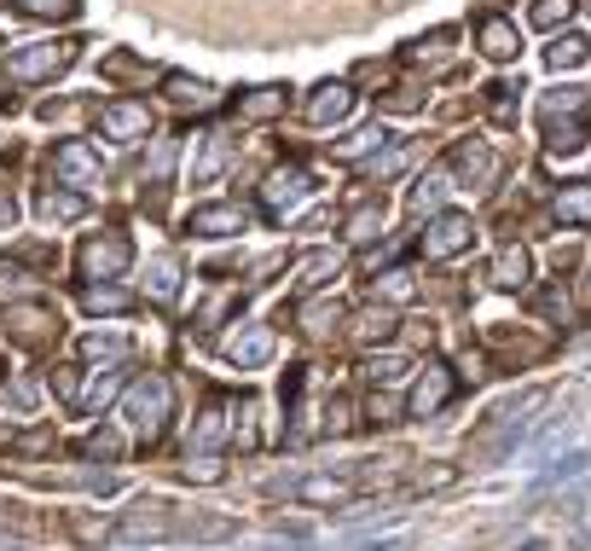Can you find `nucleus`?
I'll use <instances>...</instances> for the list:
<instances>
[{"label": "nucleus", "instance_id": "f257e3e1", "mask_svg": "<svg viewBox=\"0 0 591 551\" xmlns=\"http://www.w3.org/2000/svg\"><path fill=\"white\" fill-rule=\"evenodd\" d=\"M552 401V390H522L516 401H504V406H493V413L481 418V430L470 436V459L476 464H493V459H504L516 447V436H522V424L539 413V406Z\"/></svg>", "mask_w": 591, "mask_h": 551}, {"label": "nucleus", "instance_id": "f03ea898", "mask_svg": "<svg viewBox=\"0 0 591 551\" xmlns=\"http://www.w3.org/2000/svg\"><path fill=\"white\" fill-rule=\"evenodd\" d=\"M169 413H174V390H169V378L162 372H146L128 390V418H134V430L146 436V441H157L162 436V424H169Z\"/></svg>", "mask_w": 591, "mask_h": 551}, {"label": "nucleus", "instance_id": "7ed1b4c3", "mask_svg": "<svg viewBox=\"0 0 591 551\" xmlns=\"http://www.w3.org/2000/svg\"><path fill=\"white\" fill-rule=\"evenodd\" d=\"M458 390V372L453 366H441V360H423L418 366V383H412V395H406V413L412 418H435L446 401H453Z\"/></svg>", "mask_w": 591, "mask_h": 551}, {"label": "nucleus", "instance_id": "20e7f679", "mask_svg": "<svg viewBox=\"0 0 591 551\" xmlns=\"http://www.w3.org/2000/svg\"><path fill=\"white\" fill-rule=\"evenodd\" d=\"M418 244H423V256H430V261H453V256H464L476 244V227H470V215L446 210V215H435L430 227L418 233Z\"/></svg>", "mask_w": 591, "mask_h": 551}, {"label": "nucleus", "instance_id": "39448f33", "mask_svg": "<svg viewBox=\"0 0 591 551\" xmlns=\"http://www.w3.org/2000/svg\"><path fill=\"white\" fill-rule=\"evenodd\" d=\"M58 331H65V319H58L47 302H24V308H7V337L24 342V349H47V342H58Z\"/></svg>", "mask_w": 591, "mask_h": 551}, {"label": "nucleus", "instance_id": "423d86ee", "mask_svg": "<svg viewBox=\"0 0 591 551\" xmlns=\"http://www.w3.org/2000/svg\"><path fill=\"white\" fill-rule=\"evenodd\" d=\"M76 58V47L70 41H35V47H18L12 58H7V70L18 76V81H47V76H58Z\"/></svg>", "mask_w": 591, "mask_h": 551}, {"label": "nucleus", "instance_id": "0eeeda50", "mask_svg": "<svg viewBox=\"0 0 591 551\" xmlns=\"http://www.w3.org/2000/svg\"><path fill=\"white\" fill-rule=\"evenodd\" d=\"M308 198H314V180H308V169H296V162L273 169L268 187H261V203H268V215H291V210H302Z\"/></svg>", "mask_w": 591, "mask_h": 551}, {"label": "nucleus", "instance_id": "6e6552de", "mask_svg": "<svg viewBox=\"0 0 591 551\" xmlns=\"http://www.w3.org/2000/svg\"><path fill=\"white\" fill-rule=\"evenodd\" d=\"M128 261H134V244L122 233H99V238L81 244V273H88V279H116Z\"/></svg>", "mask_w": 591, "mask_h": 551}, {"label": "nucleus", "instance_id": "1a4fd4ad", "mask_svg": "<svg viewBox=\"0 0 591 551\" xmlns=\"http://www.w3.org/2000/svg\"><path fill=\"white\" fill-rule=\"evenodd\" d=\"M481 342H487L499 360H516V366H534V360L552 355V342H545V337H527L522 325H487Z\"/></svg>", "mask_w": 591, "mask_h": 551}, {"label": "nucleus", "instance_id": "9d476101", "mask_svg": "<svg viewBox=\"0 0 591 551\" xmlns=\"http://www.w3.org/2000/svg\"><path fill=\"white\" fill-rule=\"evenodd\" d=\"M99 128H105V139H122V146H134V139L151 134V111L134 105V99H116V105L99 111Z\"/></svg>", "mask_w": 591, "mask_h": 551}, {"label": "nucleus", "instance_id": "9b49d317", "mask_svg": "<svg viewBox=\"0 0 591 551\" xmlns=\"http://www.w3.org/2000/svg\"><path fill=\"white\" fill-rule=\"evenodd\" d=\"M243 227H250V215H243L238 203H203V210L186 215V233L192 238H232Z\"/></svg>", "mask_w": 591, "mask_h": 551}, {"label": "nucleus", "instance_id": "f8f14e48", "mask_svg": "<svg viewBox=\"0 0 591 551\" xmlns=\"http://www.w3.org/2000/svg\"><path fill=\"white\" fill-rule=\"evenodd\" d=\"M116 535L122 540H169L174 535V511H169V505H157V499H146V505H134V511L122 517Z\"/></svg>", "mask_w": 591, "mask_h": 551}, {"label": "nucleus", "instance_id": "ddd939ff", "mask_svg": "<svg viewBox=\"0 0 591 551\" xmlns=\"http://www.w3.org/2000/svg\"><path fill=\"white\" fill-rule=\"evenodd\" d=\"M476 41H481V53L493 58V65H504V58H516L522 53V35L511 18H499V12H487L481 24H476Z\"/></svg>", "mask_w": 591, "mask_h": 551}, {"label": "nucleus", "instance_id": "4468645a", "mask_svg": "<svg viewBox=\"0 0 591 551\" xmlns=\"http://www.w3.org/2000/svg\"><path fill=\"white\" fill-rule=\"evenodd\" d=\"M53 175H65L70 187H93V180H99V157L81 146V139H65V146H53Z\"/></svg>", "mask_w": 591, "mask_h": 551}, {"label": "nucleus", "instance_id": "2eb2a0df", "mask_svg": "<svg viewBox=\"0 0 591 551\" xmlns=\"http://www.w3.org/2000/svg\"><path fill=\"white\" fill-rule=\"evenodd\" d=\"M527 273H534L527 250H522V244H504V250L493 256V268H487V284H493V291H522Z\"/></svg>", "mask_w": 591, "mask_h": 551}, {"label": "nucleus", "instance_id": "dca6fc26", "mask_svg": "<svg viewBox=\"0 0 591 551\" xmlns=\"http://www.w3.org/2000/svg\"><path fill=\"white\" fill-rule=\"evenodd\" d=\"M354 111V93L342 88V81H325V88H314V99H308V122L314 128H331V122H342Z\"/></svg>", "mask_w": 591, "mask_h": 551}, {"label": "nucleus", "instance_id": "f3484780", "mask_svg": "<svg viewBox=\"0 0 591 551\" xmlns=\"http://www.w3.org/2000/svg\"><path fill=\"white\" fill-rule=\"evenodd\" d=\"M354 494H360L354 476H308V482H296L302 505H349Z\"/></svg>", "mask_w": 591, "mask_h": 551}, {"label": "nucleus", "instance_id": "a211bd4d", "mask_svg": "<svg viewBox=\"0 0 591 551\" xmlns=\"http://www.w3.org/2000/svg\"><path fill=\"white\" fill-rule=\"evenodd\" d=\"M552 215L562 221V227H591V180H568V187H557Z\"/></svg>", "mask_w": 591, "mask_h": 551}, {"label": "nucleus", "instance_id": "6ab92c4d", "mask_svg": "<svg viewBox=\"0 0 591 551\" xmlns=\"http://www.w3.org/2000/svg\"><path fill=\"white\" fill-rule=\"evenodd\" d=\"M268 355H273V325H243V331H232V342H227L232 366H261Z\"/></svg>", "mask_w": 591, "mask_h": 551}, {"label": "nucleus", "instance_id": "aec40b11", "mask_svg": "<svg viewBox=\"0 0 591 551\" xmlns=\"http://www.w3.org/2000/svg\"><path fill=\"white\" fill-rule=\"evenodd\" d=\"M453 169H458L464 180H470V187H493V180H499V157L487 151L481 139H470V146H458V151H453Z\"/></svg>", "mask_w": 591, "mask_h": 551}, {"label": "nucleus", "instance_id": "412c9836", "mask_svg": "<svg viewBox=\"0 0 591 551\" xmlns=\"http://www.w3.org/2000/svg\"><path fill=\"white\" fill-rule=\"evenodd\" d=\"M395 308H360L354 319H349V337L354 342H365V349H377V342H395Z\"/></svg>", "mask_w": 591, "mask_h": 551}, {"label": "nucleus", "instance_id": "4be33fe9", "mask_svg": "<svg viewBox=\"0 0 591 551\" xmlns=\"http://www.w3.org/2000/svg\"><path fill=\"white\" fill-rule=\"evenodd\" d=\"M337 268H342L337 250H308L296 261V291H325V284L337 279Z\"/></svg>", "mask_w": 591, "mask_h": 551}, {"label": "nucleus", "instance_id": "5701e85b", "mask_svg": "<svg viewBox=\"0 0 591 551\" xmlns=\"http://www.w3.org/2000/svg\"><path fill=\"white\" fill-rule=\"evenodd\" d=\"M238 528L232 517H197V511H174V540H232Z\"/></svg>", "mask_w": 591, "mask_h": 551}, {"label": "nucleus", "instance_id": "b1692460", "mask_svg": "<svg viewBox=\"0 0 591 551\" xmlns=\"http://www.w3.org/2000/svg\"><path fill=\"white\" fill-rule=\"evenodd\" d=\"M162 88H169V105H180V111H209L215 105V88L197 81V76H169Z\"/></svg>", "mask_w": 591, "mask_h": 551}, {"label": "nucleus", "instance_id": "393cba45", "mask_svg": "<svg viewBox=\"0 0 591 551\" xmlns=\"http://www.w3.org/2000/svg\"><path fill=\"white\" fill-rule=\"evenodd\" d=\"M383 146H389V128H383V122H365L360 134H349L337 146V162H360V157H377Z\"/></svg>", "mask_w": 591, "mask_h": 551}, {"label": "nucleus", "instance_id": "a878e982", "mask_svg": "<svg viewBox=\"0 0 591 551\" xmlns=\"http://www.w3.org/2000/svg\"><path fill=\"white\" fill-rule=\"evenodd\" d=\"M227 162H232V139H227V134H203V157H197L192 180H197V187H209V180L227 169Z\"/></svg>", "mask_w": 591, "mask_h": 551}, {"label": "nucleus", "instance_id": "bb28decb", "mask_svg": "<svg viewBox=\"0 0 591 551\" xmlns=\"http://www.w3.org/2000/svg\"><path fill=\"white\" fill-rule=\"evenodd\" d=\"M284 105H291V88H255L250 99H238V116L243 122H273Z\"/></svg>", "mask_w": 591, "mask_h": 551}, {"label": "nucleus", "instance_id": "cd10ccee", "mask_svg": "<svg viewBox=\"0 0 591 551\" xmlns=\"http://www.w3.org/2000/svg\"><path fill=\"white\" fill-rule=\"evenodd\" d=\"M458 482V471L453 464H423V471H412L406 476V487H395L400 499H418V494H441V487H453Z\"/></svg>", "mask_w": 591, "mask_h": 551}, {"label": "nucleus", "instance_id": "c85d7f7f", "mask_svg": "<svg viewBox=\"0 0 591 551\" xmlns=\"http://www.w3.org/2000/svg\"><path fill=\"white\" fill-rule=\"evenodd\" d=\"M232 441L243 447V453L261 441V401H255V395H238V401H232Z\"/></svg>", "mask_w": 591, "mask_h": 551}, {"label": "nucleus", "instance_id": "c756f323", "mask_svg": "<svg viewBox=\"0 0 591 551\" xmlns=\"http://www.w3.org/2000/svg\"><path fill=\"white\" fill-rule=\"evenodd\" d=\"M586 58H591V41L586 35H557L552 47H545V65H552V70H580Z\"/></svg>", "mask_w": 591, "mask_h": 551}, {"label": "nucleus", "instance_id": "7c9ffc66", "mask_svg": "<svg viewBox=\"0 0 591 551\" xmlns=\"http://www.w3.org/2000/svg\"><path fill=\"white\" fill-rule=\"evenodd\" d=\"M296 319H302V331H308V337H331L342 325V308H337V302H302Z\"/></svg>", "mask_w": 591, "mask_h": 551}, {"label": "nucleus", "instance_id": "2f4dec72", "mask_svg": "<svg viewBox=\"0 0 591 551\" xmlns=\"http://www.w3.org/2000/svg\"><path fill=\"white\" fill-rule=\"evenodd\" d=\"M516 81H493V88H487V99H481V105H487V116H493L499 122V128H511V122H516Z\"/></svg>", "mask_w": 591, "mask_h": 551}, {"label": "nucleus", "instance_id": "473e14b6", "mask_svg": "<svg viewBox=\"0 0 591 551\" xmlns=\"http://www.w3.org/2000/svg\"><path fill=\"white\" fill-rule=\"evenodd\" d=\"M580 111H586V93H580V88H557V93H545V99H539V116H545V122L580 116Z\"/></svg>", "mask_w": 591, "mask_h": 551}, {"label": "nucleus", "instance_id": "72a5a7b5", "mask_svg": "<svg viewBox=\"0 0 591 551\" xmlns=\"http://www.w3.org/2000/svg\"><path fill=\"white\" fill-rule=\"evenodd\" d=\"M545 134H552V151H586V139L591 128L580 116H568V122H545Z\"/></svg>", "mask_w": 591, "mask_h": 551}, {"label": "nucleus", "instance_id": "f704fd0d", "mask_svg": "<svg viewBox=\"0 0 591 551\" xmlns=\"http://www.w3.org/2000/svg\"><path fill=\"white\" fill-rule=\"evenodd\" d=\"M446 47H453V30H435V35L412 41V47H406V58H412V65H441Z\"/></svg>", "mask_w": 591, "mask_h": 551}, {"label": "nucleus", "instance_id": "c9c22d12", "mask_svg": "<svg viewBox=\"0 0 591 551\" xmlns=\"http://www.w3.org/2000/svg\"><path fill=\"white\" fill-rule=\"evenodd\" d=\"M377 227H383V203H377V198H365L360 210L349 215V238H354V244H365V238H377Z\"/></svg>", "mask_w": 591, "mask_h": 551}, {"label": "nucleus", "instance_id": "e433bc0d", "mask_svg": "<svg viewBox=\"0 0 591 551\" xmlns=\"http://www.w3.org/2000/svg\"><path fill=\"white\" fill-rule=\"evenodd\" d=\"M24 12V18H70L76 0H0V12Z\"/></svg>", "mask_w": 591, "mask_h": 551}, {"label": "nucleus", "instance_id": "4c0bfd02", "mask_svg": "<svg viewBox=\"0 0 591 551\" xmlns=\"http://www.w3.org/2000/svg\"><path fill=\"white\" fill-rule=\"evenodd\" d=\"M88 314H122L128 308V291H116V284H88Z\"/></svg>", "mask_w": 591, "mask_h": 551}, {"label": "nucleus", "instance_id": "58836bf2", "mask_svg": "<svg viewBox=\"0 0 591 551\" xmlns=\"http://www.w3.org/2000/svg\"><path fill=\"white\" fill-rule=\"evenodd\" d=\"M441 192H446V180H441V175H423L418 187H412V198H406V210H412V215H430L435 203H441Z\"/></svg>", "mask_w": 591, "mask_h": 551}, {"label": "nucleus", "instance_id": "ea45409f", "mask_svg": "<svg viewBox=\"0 0 591 551\" xmlns=\"http://www.w3.org/2000/svg\"><path fill=\"white\" fill-rule=\"evenodd\" d=\"M81 210H88V203H81L76 192H41V215L47 221H76Z\"/></svg>", "mask_w": 591, "mask_h": 551}, {"label": "nucleus", "instance_id": "a19ab883", "mask_svg": "<svg viewBox=\"0 0 591 551\" xmlns=\"http://www.w3.org/2000/svg\"><path fill=\"white\" fill-rule=\"evenodd\" d=\"M377 296L383 302H412L418 296V279L406 273V268H389V273H383V284H377Z\"/></svg>", "mask_w": 591, "mask_h": 551}, {"label": "nucleus", "instance_id": "79ce46f5", "mask_svg": "<svg viewBox=\"0 0 591 551\" xmlns=\"http://www.w3.org/2000/svg\"><path fill=\"white\" fill-rule=\"evenodd\" d=\"M174 284H180L174 256H157V261H151V296H157V302H169V296H174Z\"/></svg>", "mask_w": 591, "mask_h": 551}, {"label": "nucleus", "instance_id": "37998d69", "mask_svg": "<svg viewBox=\"0 0 591 551\" xmlns=\"http://www.w3.org/2000/svg\"><path fill=\"white\" fill-rule=\"evenodd\" d=\"M232 308H238V291H215L209 302H203V314H197V325H203V331H215V325L227 319Z\"/></svg>", "mask_w": 591, "mask_h": 551}, {"label": "nucleus", "instance_id": "c03bdc74", "mask_svg": "<svg viewBox=\"0 0 591 551\" xmlns=\"http://www.w3.org/2000/svg\"><path fill=\"white\" fill-rule=\"evenodd\" d=\"M354 424H360V418H354V401H349V395H337L331 406H325V430H331V436H349Z\"/></svg>", "mask_w": 591, "mask_h": 551}, {"label": "nucleus", "instance_id": "a18cd8bd", "mask_svg": "<svg viewBox=\"0 0 591 551\" xmlns=\"http://www.w3.org/2000/svg\"><path fill=\"white\" fill-rule=\"evenodd\" d=\"M568 12H575V0H534V24H539V30L568 24Z\"/></svg>", "mask_w": 591, "mask_h": 551}, {"label": "nucleus", "instance_id": "49530a36", "mask_svg": "<svg viewBox=\"0 0 591 551\" xmlns=\"http://www.w3.org/2000/svg\"><path fill=\"white\" fill-rule=\"evenodd\" d=\"M400 372H406L400 355H372V360H365V383H395Z\"/></svg>", "mask_w": 591, "mask_h": 551}, {"label": "nucleus", "instance_id": "de8ad7c7", "mask_svg": "<svg viewBox=\"0 0 591 551\" xmlns=\"http://www.w3.org/2000/svg\"><path fill=\"white\" fill-rule=\"evenodd\" d=\"M70 535L81 546H99V540H111V522H93V517H70Z\"/></svg>", "mask_w": 591, "mask_h": 551}, {"label": "nucleus", "instance_id": "09e8293b", "mask_svg": "<svg viewBox=\"0 0 591 551\" xmlns=\"http://www.w3.org/2000/svg\"><path fill=\"white\" fill-rule=\"evenodd\" d=\"M220 430H227V424H220V401H209V406H203V418H197V441L209 447V441H220Z\"/></svg>", "mask_w": 591, "mask_h": 551}, {"label": "nucleus", "instance_id": "8fccbe9b", "mask_svg": "<svg viewBox=\"0 0 591 551\" xmlns=\"http://www.w3.org/2000/svg\"><path fill=\"white\" fill-rule=\"evenodd\" d=\"M395 256H400V244H383V250H365V256H360V268H365V273H377V268H389Z\"/></svg>", "mask_w": 591, "mask_h": 551}, {"label": "nucleus", "instance_id": "3c124183", "mask_svg": "<svg viewBox=\"0 0 591 551\" xmlns=\"http://www.w3.org/2000/svg\"><path fill=\"white\" fill-rule=\"evenodd\" d=\"M406 157H412V146H389V151H383V157L372 162V175H395V169H400Z\"/></svg>", "mask_w": 591, "mask_h": 551}, {"label": "nucleus", "instance_id": "603ef678", "mask_svg": "<svg viewBox=\"0 0 591 551\" xmlns=\"http://www.w3.org/2000/svg\"><path fill=\"white\" fill-rule=\"evenodd\" d=\"M12 447H24V453H47V447H53V430H30V436H18Z\"/></svg>", "mask_w": 591, "mask_h": 551}, {"label": "nucleus", "instance_id": "864d4df0", "mask_svg": "<svg viewBox=\"0 0 591 551\" xmlns=\"http://www.w3.org/2000/svg\"><path fill=\"white\" fill-rule=\"evenodd\" d=\"M18 261H30V268H53V250H47V244H24Z\"/></svg>", "mask_w": 591, "mask_h": 551}, {"label": "nucleus", "instance_id": "5fc2aeb1", "mask_svg": "<svg viewBox=\"0 0 591 551\" xmlns=\"http://www.w3.org/2000/svg\"><path fill=\"white\" fill-rule=\"evenodd\" d=\"M88 447H93V453H105V459H116V447H122V441H116V430H93V436H88Z\"/></svg>", "mask_w": 591, "mask_h": 551}, {"label": "nucleus", "instance_id": "6e6d98bb", "mask_svg": "<svg viewBox=\"0 0 591 551\" xmlns=\"http://www.w3.org/2000/svg\"><path fill=\"white\" fill-rule=\"evenodd\" d=\"M354 81H365V88H383V81H389V65H360Z\"/></svg>", "mask_w": 591, "mask_h": 551}, {"label": "nucleus", "instance_id": "4d7b16f0", "mask_svg": "<svg viewBox=\"0 0 591 551\" xmlns=\"http://www.w3.org/2000/svg\"><path fill=\"white\" fill-rule=\"evenodd\" d=\"M12 221H18V203H12L7 187H0V227H12Z\"/></svg>", "mask_w": 591, "mask_h": 551}, {"label": "nucleus", "instance_id": "13d9d810", "mask_svg": "<svg viewBox=\"0 0 591 551\" xmlns=\"http://www.w3.org/2000/svg\"><path fill=\"white\" fill-rule=\"evenodd\" d=\"M580 314L591 319V279H586V296H580Z\"/></svg>", "mask_w": 591, "mask_h": 551}]
</instances>
